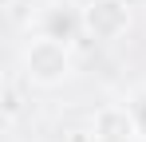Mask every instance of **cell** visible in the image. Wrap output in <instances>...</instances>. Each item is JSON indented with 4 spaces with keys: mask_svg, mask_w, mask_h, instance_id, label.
<instances>
[{
    "mask_svg": "<svg viewBox=\"0 0 146 142\" xmlns=\"http://www.w3.org/2000/svg\"><path fill=\"white\" fill-rule=\"evenodd\" d=\"M75 71V55L67 44H59V40H48V36H28L24 47H20V75H24L32 87H59V83H67Z\"/></svg>",
    "mask_w": 146,
    "mask_h": 142,
    "instance_id": "1",
    "label": "cell"
},
{
    "mask_svg": "<svg viewBox=\"0 0 146 142\" xmlns=\"http://www.w3.org/2000/svg\"><path fill=\"white\" fill-rule=\"evenodd\" d=\"M32 36H48V40H59L71 47L79 36H87L83 4L79 0H44L36 20H32Z\"/></svg>",
    "mask_w": 146,
    "mask_h": 142,
    "instance_id": "2",
    "label": "cell"
},
{
    "mask_svg": "<svg viewBox=\"0 0 146 142\" xmlns=\"http://www.w3.org/2000/svg\"><path fill=\"white\" fill-rule=\"evenodd\" d=\"M83 24H87L91 40L115 44L130 32V8H126V0H87L83 4Z\"/></svg>",
    "mask_w": 146,
    "mask_h": 142,
    "instance_id": "3",
    "label": "cell"
},
{
    "mask_svg": "<svg viewBox=\"0 0 146 142\" xmlns=\"http://www.w3.org/2000/svg\"><path fill=\"white\" fill-rule=\"evenodd\" d=\"M91 138L95 142H142L138 134V122L130 115L126 103H103L95 115H91Z\"/></svg>",
    "mask_w": 146,
    "mask_h": 142,
    "instance_id": "4",
    "label": "cell"
},
{
    "mask_svg": "<svg viewBox=\"0 0 146 142\" xmlns=\"http://www.w3.org/2000/svg\"><path fill=\"white\" fill-rule=\"evenodd\" d=\"M122 103L130 107V115H134V122H138V134H142V142H146V83H138Z\"/></svg>",
    "mask_w": 146,
    "mask_h": 142,
    "instance_id": "5",
    "label": "cell"
},
{
    "mask_svg": "<svg viewBox=\"0 0 146 142\" xmlns=\"http://www.w3.org/2000/svg\"><path fill=\"white\" fill-rule=\"evenodd\" d=\"M16 4H20V0H0V8H4V12H16Z\"/></svg>",
    "mask_w": 146,
    "mask_h": 142,
    "instance_id": "6",
    "label": "cell"
}]
</instances>
